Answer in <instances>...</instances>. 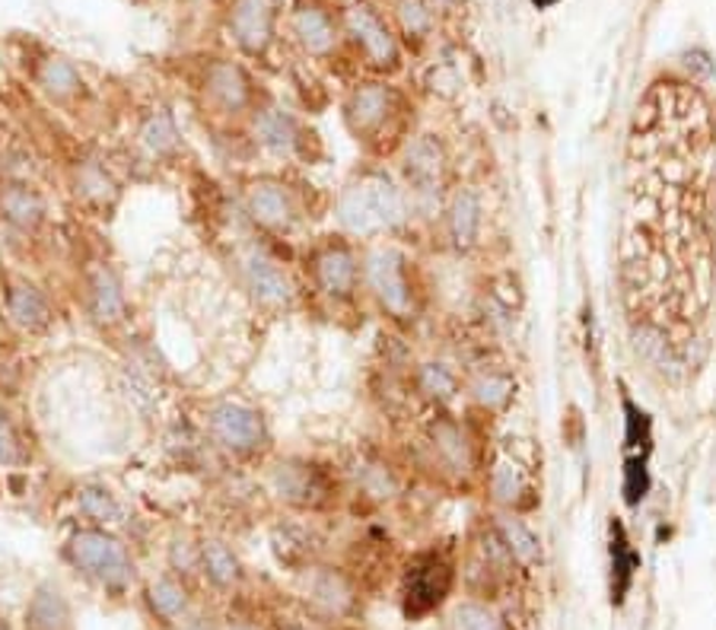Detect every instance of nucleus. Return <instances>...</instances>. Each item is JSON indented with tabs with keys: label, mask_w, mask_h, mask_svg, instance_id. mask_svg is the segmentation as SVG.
I'll return each mask as SVG.
<instances>
[{
	"label": "nucleus",
	"mask_w": 716,
	"mask_h": 630,
	"mask_svg": "<svg viewBox=\"0 0 716 630\" xmlns=\"http://www.w3.org/2000/svg\"><path fill=\"white\" fill-rule=\"evenodd\" d=\"M337 223L347 236H376L382 230H395L411 217L405 186L395 182L382 169H366L354 182L341 188L337 194Z\"/></svg>",
	"instance_id": "f257e3e1"
},
{
	"label": "nucleus",
	"mask_w": 716,
	"mask_h": 630,
	"mask_svg": "<svg viewBox=\"0 0 716 630\" xmlns=\"http://www.w3.org/2000/svg\"><path fill=\"white\" fill-rule=\"evenodd\" d=\"M64 554L87 580H93L102 589L121 592L134 580V560L128 554V548L121 544V538L99 526L77 529L64 544Z\"/></svg>",
	"instance_id": "f03ea898"
},
{
	"label": "nucleus",
	"mask_w": 716,
	"mask_h": 630,
	"mask_svg": "<svg viewBox=\"0 0 716 630\" xmlns=\"http://www.w3.org/2000/svg\"><path fill=\"white\" fill-rule=\"evenodd\" d=\"M363 287L392 319H414L417 312V283L411 261L395 246H373L363 256Z\"/></svg>",
	"instance_id": "7ed1b4c3"
},
{
	"label": "nucleus",
	"mask_w": 716,
	"mask_h": 630,
	"mask_svg": "<svg viewBox=\"0 0 716 630\" xmlns=\"http://www.w3.org/2000/svg\"><path fill=\"white\" fill-rule=\"evenodd\" d=\"M446 147L443 140L433 134L407 138L402 143V186H405L411 210H433L440 208V188L446 182Z\"/></svg>",
	"instance_id": "20e7f679"
},
{
	"label": "nucleus",
	"mask_w": 716,
	"mask_h": 630,
	"mask_svg": "<svg viewBox=\"0 0 716 630\" xmlns=\"http://www.w3.org/2000/svg\"><path fill=\"white\" fill-rule=\"evenodd\" d=\"M310 274L315 290L332 303H351L363 287V258L344 236H329L310 256Z\"/></svg>",
	"instance_id": "39448f33"
},
{
	"label": "nucleus",
	"mask_w": 716,
	"mask_h": 630,
	"mask_svg": "<svg viewBox=\"0 0 716 630\" xmlns=\"http://www.w3.org/2000/svg\"><path fill=\"white\" fill-rule=\"evenodd\" d=\"M204 423L211 440L230 456H255L271 440L264 414L245 401H216L208 408Z\"/></svg>",
	"instance_id": "423d86ee"
},
{
	"label": "nucleus",
	"mask_w": 716,
	"mask_h": 630,
	"mask_svg": "<svg viewBox=\"0 0 716 630\" xmlns=\"http://www.w3.org/2000/svg\"><path fill=\"white\" fill-rule=\"evenodd\" d=\"M395 112H399V102L385 83H360L344 99V124L357 143L382 147Z\"/></svg>",
	"instance_id": "0eeeda50"
},
{
	"label": "nucleus",
	"mask_w": 716,
	"mask_h": 630,
	"mask_svg": "<svg viewBox=\"0 0 716 630\" xmlns=\"http://www.w3.org/2000/svg\"><path fill=\"white\" fill-rule=\"evenodd\" d=\"M242 208L255 227L268 233L290 230L296 220V198L293 188L281 176H255L242 191Z\"/></svg>",
	"instance_id": "6e6552de"
},
{
	"label": "nucleus",
	"mask_w": 716,
	"mask_h": 630,
	"mask_svg": "<svg viewBox=\"0 0 716 630\" xmlns=\"http://www.w3.org/2000/svg\"><path fill=\"white\" fill-rule=\"evenodd\" d=\"M239 274L252 300L264 309H290L296 300V287L286 268L262 249H245L239 256Z\"/></svg>",
	"instance_id": "1a4fd4ad"
},
{
	"label": "nucleus",
	"mask_w": 716,
	"mask_h": 630,
	"mask_svg": "<svg viewBox=\"0 0 716 630\" xmlns=\"http://www.w3.org/2000/svg\"><path fill=\"white\" fill-rule=\"evenodd\" d=\"M453 589V563L443 554H421L407 563L405 586V614L407 618H421L440 606Z\"/></svg>",
	"instance_id": "9d476101"
},
{
	"label": "nucleus",
	"mask_w": 716,
	"mask_h": 630,
	"mask_svg": "<svg viewBox=\"0 0 716 630\" xmlns=\"http://www.w3.org/2000/svg\"><path fill=\"white\" fill-rule=\"evenodd\" d=\"M268 484H271V490H274L284 503L300 507V510L319 507V503L332 493L329 471L322 466H315V462H310V459H281L278 466L271 468Z\"/></svg>",
	"instance_id": "9b49d317"
},
{
	"label": "nucleus",
	"mask_w": 716,
	"mask_h": 630,
	"mask_svg": "<svg viewBox=\"0 0 716 630\" xmlns=\"http://www.w3.org/2000/svg\"><path fill=\"white\" fill-rule=\"evenodd\" d=\"M252 140L268 157H278V160H296L306 150L303 124L281 106H264L252 116Z\"/></svg>",
	"instance_id": "f8f14e48"
},
{
	"label": "nucleus",
	"mask_w": 716,
	"mask_h": 630,
	"mask_svg": "<svg viewBox=\"0 0 716 630\" xmlns=\"http://www.w3.org/2000/svg\"><path fill=\"white\" fill-rule=\"evenodd\" d=\"M427 446L433 452V462L443 468L446 474L468 478L475 471V443L465 433V427L450 414H440L436 420H430Z\"/></svg>",
	"instance_id": "ddd939ff"
},
{
	"label": "nucleus",
	"mask_w": 716,
	"mask_h": 630,
	"mask_svg": "<svg viewBox=\"0 0 716 630\" xmlns=\"http://www.w3.org/2000/svg\"><path fill=\"white\" fill-rule=\"evenodd\" d=\"M274 20H278V3L274 0H233L230 36L245 54L262 58L274 42Z\"/></svg>",
	"instance_id": "4468645a"
},
{
	"label": "nucleus",
	"mask_w": 716,
	"mask_h": 630,
	"mask_svg": "<svg viewBox=\"0 0 716 630\" xmlns=\"http://www.w3.org/2000/svg\"><path fill=\"white\" fill-rule=\"evenodd\" d=\"M83 306L95 326L115 328L128 319V297L109 264H95L83 278Z\"/></svg>",
	"instance_id": "2eb2a0df"
},
{
	"label": "nucleus",
	"mask_w": 716,
	"mask_h": 630,
	"mask_svg": "<svg viewBox=\"0 0 716 630\" xmlns=\"http://www.w3.org/2000/svg\"><path fill=\"white\" fill-rule=\"evenodd\" d=\"M344 26L347 32L354 36L366 58L380 68H395L399 64V46H395V36L389 32V26L382 20L380 13L366 3H354L347 13H344Z\"/></svg>",
	"instance_id": "dca6fc26"
},
{
	"label": "nucleus",
	"mask_w": 716,
	"mask_h": 630,
	"mask_svg": "<svg viewBox=\"0 0 716 630\" xmlns=\"http://www.w3.org/2000/svg\"><path fill=\"white\" fill-rule=\"evenodd\" d=\"M204 96L220 116H242L252 109V80L233 61H214L204 73Z\"/></svg>",
	"instance_id": "f3484780"
},
{
	"label": "nucleus",
	"mask_w": 716,
	"mask_h": 630,
	"mask_svg": "<svg viewBox=\"0 0 716 630\" xmlns=\"http://www.w3.org/2000/svg\"><path fill=\"white\" fill-rule=\"evenodd\" d=\"M3 303H7V316L17 328H23L29 334H39L54 322V309L51 300L46 297V290L39 283L26 278H13L7 283V293H3Z\"/></svg>",
	"instance_id": "a211bd4d"
},
{
	"label": "nucleus",
	"mask_w": 716,
	"mask_h": 630,
	"mask_svg": "<svg viewBox=\"0 0 716 630\" xmlns=\"http://www.w3.org/2000/svg\"><path fill=\"white\" fill-rule=\"evenodd\" d=\"M446 236L458 252H472L484 230V201L475 188H455L446 201Z\"/></svg>",
	"instance_id": "6ab92c4d"
},
{
	"label": "nucleus",
	"mask_w": 716,
	"mask_h": 630,
	"mask_svg": "<svg viewBox=\"0 0 716 630\" xmlns=\"http://www.w3.org/2000/svg\"><path fill=\"white\" fill-rule=\"evenodd\" d=\"M290 23H293L296 42H300L303 51L312 54V58H325V54H332L334 46H337V26H334L332 13H329L322 3H315V0H300V3L293 7Z\"/></svg>",
	"instance_id": "aec40b11"
},
{
	"label": "nucleus",
	"mask_w": 716,
	"mask_h": 630,
	"mask_svg": "<svg viewBox=\"0 0 716 630\" xmlns=\"http://www.w3.org/2000/svg\"><path fill=\"white\" fill-rule=\"evenodd\" d=\"M0 213L10 227H17L23 233H36L46 223V198L39 194V188L26 186V182H7V186H0Z\"/></svg>",
	"instance_id": "412c9836"
},
{
	"label": "nucleus",
	"mask_w": 716,
	"mask_h": 630,
	"mask_svg": "<svg viewBox=\"0 0 716 630\" xmlns=\"http://www.w3.org/2000/svg\"><path fill=\"white\" fill-rule=\"evenodd\" d=\"M26 630H71V602L61 586L42 583L29 596Z\"/></svg>",
	"instance_id": "4be33fe9"
},
{
	"label": "nucleus",
	"mask_w": 716,
	"mask_h": 630,
	"mask_svg": "<svg viewBox=\"0 0 716 630\" xmlns=\"http://www.w3.org/2000/svg\"><path fill=\"white\" fill-rule=\"evenodd\" d=\"M306 583H310L306 586L310 589V602L315 608H322L325 614H347L351 606H354V586H351V580L341 570L312 567Z\"/></svg>",
	"instance_id": "5701e85b"
},
{
	"label": "nucleus",
	"mask_w": 716,
	"mask_h": 630,
	"mask_svg": "<svg viewBox=\"0 0 716 630\" xmlns=\"http://www.w3.org/2000/svg\"><path fill=\"white\" fill-rule=\"evenodd\" d=\"M414 386H417V392L427 398L430 404H436V408H446V404H453L458 392H462V379L455 373L450 363H443V360H424V363H417V370H414Z\"/></svg>",
	"instance_id": "b1692460"
},
{
	"label": "nucleus",
	"mask_w": 716,
	"mask_h": 630,
	"mask_svg": "<svg viewBox=\"0 0 716 630\" xmlns=\"http://www.w3.org/2000/svg\"><path fill=\"white\" fill-rule=\"evenodd\" d=\"M147 606L169 624H182L191 614V596L179 577H160L147 589Z\"/></svg>",
	"instance_id": "393cba45"
},
{
	"label": "nucleus",
	"mask_w": 716,
	"mask_h": 630,
	"mask_svg": "<svg viewBox=\"0 0 716 630\" xmlns=\"http://www.w3.org/2000/svg\"><path fill=\"white\" fill-rule=\"evenodd\" d=\"M487 490H491V497L506 507V510H520V503H523V497L528 493V474H525V468L516 462V459H497L494 466H491V474H487Z\"/></svg>",
	"instance_id": "a878e982"
},
{
	"label": "nucleus",
	"mask_w": 716,
	"mask_h": 630,
	"mask_svg": "<svg viewBox=\"0 0 716 630\" xmlns=\"http://www.w3.org/2000/svg\"><path fill=\"white\" fill-rule=\"evenodd\" d=\"M201 573L216 589H230L242 577V563H239L236 551L226 541L208 538V541H201Z\"/></svg>",
	"instance_id": "bb28decb"
},
{
	"label": "nucleus",
	"mask_w": 716,
	"mask_h": 630,
	"mask_svg": "<svg viewBox=\"0 0 716 630\" xmlns=\"http://www.w3.org/2000/svg\"><path fill=\"white\" fill-rule=\"evenodd\" d=\"M468 396H472L477 408H484L491 414H501L516 398V379L506 370H481L468 386Z\"/></svg>",
	"instance_id": "cd10ccee"
},
{
	"label": "nucleus",
	"mask_w": 716,
	"mask_h": 630,
	"mask_svg": "<svg viewBox=\"0 0 716 630\" xmlns=\"http://www.w3.org/2000/svg\"><path fill=\"white\" fill-rule=\"evenodd\" d=\"M497 536L503 538V544H506V551L513 554L516 563H525V567H532V563H538L542 560V541L538 536L528 529V522H525L523 516L516 513H503L497 516Z\"/></svg>",
	"instance_id": "c85d7f7f"
},
{
	"label": "nucleus",
	"mask_w": 716,
	"mask_h": 630,
	"mask_svg": "<svg viewBox=\"0 0 716 630\" xmlns=\"http://www.w3.org/2000/svg\"><path fill=\"white\" fill-rule=\"evenodd\" d=\"M77 510H80V516L87 522H93L99 529L115 526L121 519V503L119 497H115V490L105 488V484H95V481L77 488Z\"/></svg>",
	"instance_id": "c756f323"
},
{
	"label": "nucleus",
	"mask_w": 716,
	"mask_h": 630,
	"mask_svg": "<svg viewBox=\"0 0 716 630\" xmlns=\"http://www.w3.org/2000/svg\"><path fill=\"white\" fill-rule=\"evenodd\" d=\"M141 147L150 157H169L179 150V128H175V118L169 116L167 109H157L141 121Z\"/></svg>",
	"instance_id": "7c9ffc66"
},
{
	"label": "nucleus",
	"mask_w": 716,
	"mask_h": 630,
	"mask_svg": "<svg viewBox=\"0 0 716 630\" xmlns=\"http://www.w3.org/2000/svg\"><path fill=\"white\" fill-rule=\"evenodd\" d=\"M637 567H641V554L631 548V541L624 536V526L615 522V526H612V577H615V583H612V599H615V602H621L624 592L631 589V580H634Z\"/></svg>",
	"instance_id": "2f4dec72"
},
{
	"label": "nucleus",
	"mask_w": 716,
	"mask_h": 630,
	"mask_svg": "<svg viewBox=\"0 0 716 630\" xmlns=\"http://www.w3.org/2000/svg\"><path fill=\"white\" fill-rule=\"evenodd\" d=\"M39 83H42V90H46L51 99H73V96L83 90V77H80V70L73 68V61L68 58H58V54H51L46 64L39 68Z\"/></svg>",
	"instance_id": "473e14b6"
},
{
	"label": "nucleus",
	"mask_w": 716,
	"mask_h": 630,
	"mask_svg": "<svg viewBox=\"0 0 716 630\" xmlns=\"http://www.w3.org/2000/svg\"><path fill=\"white\" fill-rule=\"evenodd\" d=\"M450 628L453 630H506V624H503V618L491 606H481V602H462V606H455Z\"/></svg>",
	"instance_id": "72a5a7b5"
},
{
	"label": "nucleus",
	"mask_w": 716,
	"mask_h": 630,
	"mask_svg": "<svg viewBox=\"0 0 716 630\" xmlns=\"http://www.w3.org/2000/svg\"><path fill=\"white\" fill-rule=\"evenodd\" d=\"M26 462H29V449L23 443V433H20L17 420L0 408V466L20 468Z\"/></svg>",
	"instance_id": "f704fd0d"
},
{
	"label": "nucleus",
	"mask_w": 716,
	"mask_h": 630,
	"mask_svg": "<svg viewBox=\"0 0 716 630\" xmlns=\"http://www.w3.org/2000/svg\"><path fill=\"white\" fill-rule=\"evenodd\" d=\"M169 567L175 577H191L194 570H201V544H194L189 538H175L169 544Z\"/></svg>",
	"instance_id": "c9c22d12"
},
{
	"label": "nucleus",
	"mask_w": 716,
	"mask_h": 630,
	"mask_svg": "<svg viewBox=\"0 0 716 630\" xmlns=\"http://www.w3.org/2000/svg\"><path fill=\"white\" fill-rule=\"evenodd\" d=\"M357 488L370 497H389L395 493V474L385 466H363L357 468Z\"/></svg>",
	"instance_id": "e433bc0d"
},
{
	"label": "nucleus",
	"mask_w": 716,
	"mask_h": 630,
	"mask_svg": "<svg viewBox=\"0 0 716 630\" xmlns=\"http://www.w3.org/2000/svg\"><path fill=\"white\" fill-rule=\"evenodd\" d=\"M399 17H402L405 32H411V36H421L430 29V13L421 0H399Z\"/></svg>",
	"instance_id": "4c0bfd02"
},
{
	"label": "nucleus",
	"mask_w": 716,
	"mask_h": 630,
	"mask_svg": "<svg viewBox=\"0 0 716 630\" xmlns=\"http://www.w3.org/2000/svg\"><path fill=\"white\" fill-rule=\"evenodd\" d=\"M77 191H83V194H90V198H99V201H105V194L112 191V182H109V176L102 172V169H95V166H87L83 169V176H80V182H77Z\"/></svg>",
	"instance_id": "58836bf2"
},
{
	"label": "nucleus",
	"mask_w": 716,
	"mask_h": 630,
	"mask_svg": "<svg viewBox=\"0 0 716 630\" xmlns=\"http://www.w3.org/2000/svg\"><path fill=\"white\" fill-rule=\"evenodd\" d=\"M179 630H220V628H216V624H211L208 618H191L189 614V618L179 624Z\"/></svg>",
	"instance_id": "ea45409f"
},
{
	"label": "nucleus",
	"mask_w": 716,
	"mask_h": 630,
	"mask_svg": "<svg viewBox=\"0 0 716 630\" xmlns=\"http://www.w3.org/2000/svg\"><path fill=\"white\" fill-rule=\"evenodd\" d=\"M226 630H255V628H252V624H230Z\"/></svg>",
	"instance_id": "a19ab883"
},
{
	"label": "nucleus",
	"mask_w": 716,
	"mask_h": 630,
	"mask_svg": "<svg viewBox=\"0 0 716 630\" xmlns=\"http://www.w3.org/2000/svg\"><path fill=\"white\" fill-rule=\"evenodd\" d=\"M0 630H7V628H0Z\"/></svg>",
	"instance_id": "79ce46f5"
}]
</instances>
